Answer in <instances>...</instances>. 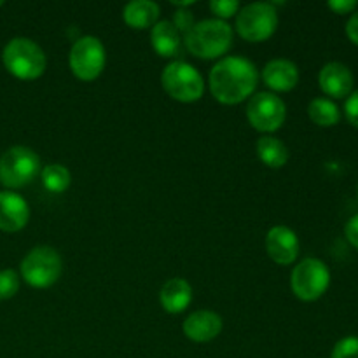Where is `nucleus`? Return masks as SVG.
I'll return each mask as SVG.
<instances>
[{
  "label": "nucleus",
  "mask_w": 358,
  "mask_h": 358,
  "mask_svg": "<svg viewBox=\"0 0 358 358\" xmlns=\"http://www.w3.org/2000/svg\"><path fill=\"white\" fill-rule=\"evenodd\" d=\"M257 157L268 168L278 170V168L285 166L289 161V149L282 140L275 138V136H262L257 142Z\"/></svg>",
  "instance_id": "obj_19"
},
{
  "label": "nucleus",
  "mask_w": 358,
  "mask_h": 358,
  "mask_svg": "<svg viewBox=\"0 0 358 358\" xmlns=\"http://www.w3.org/2000/svg\"><path fill=\"white\" fill-rule=\"evenodd\" d=\"M278 28V10L273 3L254 2L236 14V31L248 42H264Z\"/></svg>",
  "instance_id": "obj_7"
},
{
  "label": "nucleus",
  "mask_w": 358,
  "mask_h": 358,
  "mask_svg": "<svg viewBox=\"0 0 358 358\" xmlns=\"http://www.w3.org/2000/svg\"><path fill=\"white\" fill-rule=\"evenodd\" d=\"M3 66L21 80H35L44 73L45 55L41 45L27 37L10 38L2 51Z\"/></svg>",
  "instance_id": "obj_3"
},
{
  "label": "nucleus",
  "mask_w": 358,
  "mask_h": 358,
  "mask_svg": "<svg viewBox=\"0 0 358 358\" xmlns=\"http://www.w3.org/2000/svg\"><path fill=\"white\" fill-rule=\"evenodd\" d=\"M345 114L350 124H353L355 128H358V90L353 91V93L346 98Z\"/></svg>",
  "instance_id": "obj_26"
},
{
  "label": "nucleus",
  "mask_w": 358,
  "mask_h": 358,
  "mask_svg": "<svg viewBox=\"0 0 358 358\" xmlns=\"http://www.w3.org/2000/svg\"><path fill=\"white\" fill-rule=\"evenodd\" d=\"M20 290V276L14 269H2L0 271V301H7L14 297Z\"/></svg>",
  "instance_id": "obj_22"
},
{
  "label": "nucleus",
  "mask_w": 358,
  "mask_h": 358,
  "mask_svg": "<svg viewBox=\"0 0 358 358\" xmlns=\"http://www.w3.org/2000/svg\"><path fill=\"white\" fill-rule=\"evenodd\" d=\"M62 257L51 247H35L21 261V276L34 289H49L62 276Z\"/></svg>",
  "instance_id": "obj_6"
},
{
  "label": "nucleus",
  "mask_w": 358,
  "mask_h": 358,
  "mask_svg": "<svg viewBox=\"0 0 358 358\" xmlns=\"http://www.w3.org/2000/svg\"><path fill=\"white\" fill-rule=\"evenodd\" d=\"M30 219V206L13 191L0 192V231L17 233L23 229Z\"/></svg>",
  "instance_id": "obj_12"
},
{
  "label": "nucleus",
  "mask_w": 358,
  "mask_h": 358,
  "mask_svg": "<svg viewBox=\"0 0 358 358\" xmlns=\"http://www.w3.org/2000/svg\"><path fill=\"white\" fill-rule=\"evenodd\" d=\"M327 6L329 9L334 10L336 14H350L352 10L357 9L355 0H331Z\"/></svg>",
  "instance_id": "obj_27"
},
{
  "label": "nucleus",
  "mask_w": 358,
  "mask_h": 358,
  "mask_svg": "<svg viewBox=\"0 0 358 358\" xmlns=\"http://www.w3.org/2000/svg\"><path fill=\"white\" fill-rule=\"evenodd\" d=\"M69 63L73 76L79 80L91 83L98 79L107 63V55H105V48L100 38L93 35L80 37L70 49Z\"/></svg>",
  "instance_id": "obj_9"
},
{
  "label": "nucleus",
  "mask_w": 358,
  "mask_h": 358,
  "mask_svg": "<svg viewBox=\"0 0 358 358\" xmlns=\"http://www.w3.org/2000/svg\"><path fill=\"white\" fill-rule=\"evenodd\" d=\"M184 44L196 58H220L233 45V28L220 20L199 21L184 35Z\"/></svg>",
  "instance_id": "obj_2"
},
{
  "label": "nucleus",
  "mask_w": 358,
  "mask_h": 358,
  "mask_svg": "<svg viewBox=\"0 0 358 358\" xmlns=\"http://www.w3.org/2000/svg\"><path fill=\"white\" fill-rule=\"evenodd\" d=\"M3 6V2H2V0H0V7H2Z\"/></svg>",
  "instance_id": "obj_30"
},
{
  "label": "nucleus",
  "mask_w": 358,
  "mask_h": 358,
  "mask_svg": "<svg viewBox=\"0 0 358 358\" xmlns=\"http://www.w3.org/2000/svg\"><path fill=\"white\" fill-rule=\"evenodd\" d=\"M210 10L217 16V20L226 21L240 13V3L236 0H213L210 3Z\"/></svg>",
  "instance_id": "obj_24"
},
{
  "label": "nucleus",
  "mask_w": 358,
  "mask_h": 358,
  "mask_svg": "<svg viewBox=\"0 0 358 358\" xmlns=\"http://www.w3.org/2000/svg\"><path fill=\"white\" fill-rule=\"evenodd\" d=\"M308 115H310L315 124L322 126V128L336 126L341 119L339 107L329 98H315V100H311V103L308 105Z\"/></svg>",
  "instance_id": "obj_20"
},
{
  "label": "nucleus",
  "mask_w": 358,
  "mask_h": 358,
  "mask_svg": "<svg viewBox=\"0 0 358 358\" xmlns=\"http://www.w3.org/2000/svg\"><path fill=\"white\" fill-rule=\"evenodd\" d=\"M220 332H222V318L213 311H194L184 322V334L194 343L213 341Z\"/></svg>",
  "instance_id": "obj_15"
},
{
  "label": "nucleus",
  "mask_w": 358,
  "mask_h": 358,
  "mask_svg": "<svg viewBox=\"0 0 358 358\" xmlns=\"http://www.w3.org/2000/svg\"><path fill=\"white\" fill-rule=\"evenodd\" d=\"M150 44L161 58H175L182 52L184 35L173 27L171 21H159L150 30Z\"/></svg>",
  "instance_id": "obj_16"
},
{
  "label": "nucleus",
  "mask_w": 358,
  "mask_h": 358,
  "mask_svg": "<svg viewBox=\"0 0 358 358\" xmlns=\"http://www.w3.org/2000/svg\"><path fill=\"white\" fill-rule=\"evenodd\" d=\"M161 84L168 96L180 103H194L205 93L201 73L187 62H171L161 73Z\"/></svg>",
  "instance_id": "obj_5"
},
{
  "label": "nucleus",
  "mask_w": 358,
  "mask_h": 358,
  "mask_svg": "<svg viewBox=\"0 0 358 358\" xmlns=\"http://www.w3.org/2000/svg\"><path fill=\"white\" fill-rule=\"evenodd\" d=\"M208 83L219 103L238 105L254 94L259 83L257 66L243 56H227L213 66Z\"/></svg>",
  "instance_id": "obj_1"
},
{
  "label": "nucleus",
  "mask_w": 358,
  "mask_h": 358,
  "mask_svg": "<svg viewBox=\"0 0 358 358\" xmlns=\"http://www.w3.org/2000/svg\"><path fill=\"white\" fill-rule=\"evenodd\" d=\"M346 35H348L353 44L358 45V10L355 14H352V17L346 23Z\"/></svg>",
  "instance_id": "obj_29"
},
{
  "label": "nucleus",
  "mask_w": 358,
  "mask_h": 358,
  "mask_svg": "<svg viewBox=\"0 0 358 358\" xmlns=\"http://www.w3.org/2000/svg\"><path fill=\"white\" fill-rule=\"evenodd\" d=\"M159 17V6L152 0H133L122 10V20L129 28L143 30L154 27Z\"/></svg>",
  "instance_id": "obj_18"
},
{
  "label": "nucleus",
  "mask_w": 358,
  "mask_h": 358,
  "mask_svg": "<svg viewBox=\"0 0 358 358\" xmlns=\"http://www.w3.org/2000/svg\"><path fill=\"white\" fill-rule=\"evenodd\" d=\"M287 107L275 93H262L250 96L247 103V119L254 129L261 133H273L285 122Z\"/></svg>",
  "instance_id": "obj_10"
},
{
  "label": "nucleus",
  "mask_w": 358,
  "mask_h": 358,
  "mask_svg": "<svg viewBox=\"0 0 358 358\" xmlns=\"http://www.w3.org/2000/svg\"><path fill=\"white\" fill-rule=\"evenodd\" d=\"M41 171V159L30 147L14 145L0 156V184L9 191L30 184Z\"/></svg>",
  "instance_id": "obj_4"
},
{
  "label": "nucleus",
  "mask_w": 358,
  "mask_h": 358,
  "mask_svg": "<svg viewBox=\"0 0 358 358\" xmlns=\"http://www.w3.org/2000/svg\"><path fill=\"white\" fill-rule=\"evenodd\" d=\"M173 27L180 31L182 35L187 34L192 27H194V14L187 9H178L173 16Z\"/></svg>",
  "instance_id": "obj_25"
},
{
  "label": "nucleus",
  "mask_w": 358,
  "mask_h": 358,
  "mask_svg": "<svg viewBox=\"0 0 358 358\" xmlns=\"http://www.w3.org/2000/svg\"><path fill=\"white\" fill-rule=\"evenodd\" d=\"M320 90L331 98H348L353 93V73L346 65L331 62L318 73Z\"/></svg>",
  "instance_id": "obj_13"
},
{
  "label": "nucleus",
  "mask_w": 358,
  "mask_h": 358,
  "mask_svg": "<svg viewBox=\"0 0 358 358\" xmlns=\"http://www.w3.org/2000/svg\"><path fill=\"white\" fill-rule=\"evenodd\" d=\"M41 180L42 185L49 192L62 194V192H65L70 187L72 177H70V171L63 164H49V166L41 170Z\"/></svg>",
  "instance_id": "obj_21"
},
{
  "label": "nucleus",
  "mask_w": 358,
  "mask_h": 358,
  "mask_svg": "<svg viewBox=\"0 0 358 358\" xmlns=\"http://www.w3.org/2000/svg\"><path fill=\"white\" fill-rule=\"evenodd\" d=\"M331 358H358V338L346 336L341 341L336 343Z\"/></svg>",
  "instance_id": "obj_23"
},
{
  "label": "nucleus",
  "mask_w": 358,
  "mask_h": 358,
  "mask_svg": "<svg viewBox=\"0 0 358 358\" xmlns=\"http://www.w3.org/2000/svg\"><path fill=\"white\" fill-rule=\"evenodd\" d=\"M159 303L168 313H184L192 303V287L184 278L168 280L159 292Z\"/></svg>",
  "instance_id": "obj_17"
},
{
  "label": "nucleus",
  "mask_w": 358,
  "mask_h": 358,
  "mask_svg": "<svg viewBox=\"0 0 358 358\" xmlns=\"http://www.w3.org/2000/svg\"><path fill=\"white\" fill-rule=\"evenodd\" d=\"M262 80L275 93H289L299 83V69L290 59H271L262 70Z\"/></svg>",
  "instance_id": "obj_14"
},
{
  "label": "nucleus",
  "mask_w": 358,
  "mask_h": 358,
  "mask_svg": "<svg viewBox=\"0 0 358 358\" xmlns=\"http://www.w3.org/2000/svg\"><path fill=\"white\" fill-rule=\"evenodd\" d=\"M329 285H331V271L320 259L308 257L294 268L290 287L297 299L313 303L327 292Z\"/></svg>",
  "instance_id": "obj_8"
},
{
  "label": "nucleus",
  "mask_w": 358,
  "mask_h": 358,
  "mask_svg": "<svg viewBox=\"0 0 358 358\" xmlns=\"http://www.w3.org/2000/svg\"><path fill=\"white\" fill-rule=\"evenodd\" d=\"M345 234H346V238H348L350 243H352L353 247H355L358 250V213H357V215H353L352 219L346 222Z\"/></svg>",
  "instance_id": "obj_28"
},
{
  "label": "nucleus",
  "mask_w": 358,
  "mask_h": 358,
  "mask_svg": "<svg viewBox=\"0 0 358 358\" xmlns=\"http://www.w3.org/2000/svg\"><path fill=\"white\" fill-rule=\"evenodd\" d=\"M266 250L271 261L280 266H289L296 262L299 255V240L297 234L287 226H275L266 236Z\"/></svg>",
  "instance_id": "obj_11"
}]
</instances>
